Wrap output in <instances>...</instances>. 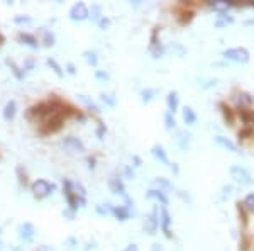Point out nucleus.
Returning a JSON list of instances; mask_svg holds the SVG:
<instances>
[{"instance_id": "f257e3e1", "label": "nucleus", "mask_w": 254, "mask_h": 251, "mask_svg": "<svg viewBox=\"0 0 254 251\" xmlns=\"http://www.w3.org/2000/svg\"><path fill=\"white\" fill-rule=\"evenodd\" d=\"M63 100L58 99V95H51V99L42 102H38L34 105H31L26 110V119L29 122H44L47 117H51L53 114H56L61 107Z\"/></svg>"}, {"instance_id": "f03ea898", "label": "nucleus", "mask_w": 254, "mask_h": 251, "mask_svg": "<svg viewBox=\"0 0 254 251\" xmlns=\"http://www.w3.org/2000/svg\"><path fill=\"white\" fill-rule=\"evenodd\" d=\"M63 195L71 212H77L78 207H86V199L75 190V182H71L70 178H63Z\"/></svg>"}, {"instance_id": "7ed1b4c3", "label": "nucleus", "mask_w": 254, "mask_h": 251, "mask_svg": "<svg viewBox=\"0 0 254 251\" xmlns=\"http://www.w3.org/2000/svg\"><path fill=\"white\" fill-rule=\"evenodd\" d=\"M65 122H66L65 115L56 112V114L51 115V117H47L44 122H41V124H39V133H41L42 136H51V134H56L63 129V127H65Z\"/></svg>"}, {"instance_id": "20e7f679", "label": "nucleus", "mask_w": 254, "mask_h": 251, "mask_svg": "<svg viewBox=\"0 0 254 251\" xmlns=\"http://www.w3.org/2000/svg\"><path fill=\"white\" fill-rule=\"evenodd\" d=\"M54 190H56V183L47 182L46 178H38V180L31 183V192H33L34 199H38V201H42V199L49 197Z\"/></svg>"}, {"instance_id": "39448f33", "label": "nucleus", "mask_w": 254, "mask_h": 251, "mask_svg": "<svg viewBox=\"0 0 254 251\" xmlns=\"http://www.w3.org/2000/svg\"><path fill=\"white\" fill-rule=\"evenodd\" d=\"M222 56L232 63H239V65H246L251 59L249 51L243 46H236V48H227V50L222 51Z\"/></svg>"}, {"instance_id": "423d86ee", "label": "nucleus", "mask_w": 254, "mask_h": 251, "mask_svg": "<svg viewBox=\"0 0 254 251\" xmlns=\"http://www.w3.org/2000/svg\"><path fill=\"white\" fill-rule=\"evenodd\" d=\"M229 173H231L232 180L241 183V185H253L254 183L251 171H249L248 168H244V166H241V165H232L231 168H229Z\"/></svg>"}, {"instance_id": "0eeeda50", "label": "nucleus", "mask_w": 254, "mask_h": 251, "mask_svg": "<svg viewBox=\"0 0 254 251\" xmlns=\"http://www.w3.org/2000/svg\"><path fill=\"white\" fill-rule=\"evenodd\" d=\"M70 19L75 22H82V21H86V19H90V9L86 7L85 2H77L71 5V9L68 12Z\"/></svg>"}, {"instance_id": "6e6552de", "label": "nucleus", "mask_w": 254, "mask_h": 251, "mask_svg": "<svg viewBox=\"0 0 254 251\" xmlns=\"http://www.w3.org/2000/svg\"><path fill=\"white\" fill-rule=\"evenodd\" d=\"M142 229H144V233L151 234V236H154L158 233V229H160V210H158V207H154L149 216H146Z\"/></svg>"}, {"instance_id": "1a4fd4ad", "label": "nucleus", "mask_w": 254, "mask_h": 251, "mask_svg": "<svg viewBox=\"0 0 254 251\" xmlns=\"http://www.w3.org/2000/svg\"><path fill=\"white\" fill-rule=\"evenodd\" d=\"M171 222H173V219H171V214H169L168 207L163 205L161 210H160V228L163 231V234H165L168 240H171V238H173V234H171Z\"/></svg>"}, {"instance_id": "9d476101", "label": "nucleus", "mask_w": 254, "mask_h": 251, "mask_svg": "<svg viewBox=\"0 0 254 251\" xmlns=\"http://www.w3.org/2000/svg\"><path fill=\"white\" fill-rule=\"evenodd\" d=\"M174 17H176V22L180 24V26H188V24H192V21L195 19V10L193 9H188V7H183V5H178L176 9H174Z\"/></svg>"}, {"instance_id": "9b49d317", "label": "nucleus", "mask_w": 254, "mask_h": 251, "mask_svg": "<svg viewBox=\"0 0 254 251\" xmlns=\"http://www.w3.org/2000/svg\"><path fill=\"white\" fill-rule=\"evenodd\" d=\"M219 110H220V115H222V119H224L225 126L232 127L234 124H236V121H237L236 109H232L227 102L222 100V102H219Z\"/></svg>"}, {"instance_id": "f8f14e48", "label": "nucleus", "mask_w": 254, "mask_h": 251, "mask_svg": "<svg viewBox=\"0 0 254 251\" xmlns=\"http://www.w3.org/2000/svg\"><path fill=\"white\" fill-rule=\"evenodd\" d=\"M61 146L65 150H68V151H73V153H83L86 148H85V145H83V141L80 138H77V136H66V138H63L61 139Z\"/></svg>"}, {"instance_id": "ddd939ff", "label": "nucleus", "mask_w": 254, "mask_h": 251, "mask_svg": "<svg viewBox=\"0 0 254 251\" xmlns=\"http://www.w3.org/2000/svg\"><path fill=\"white\" fill-rule=\"evenodd\" d=\"M34 234H36V228H34L33 222H29V221L22 222V224L17 228L19 240L24 241V243H31V241H33L34 240Z\"/></svg>"}, {"instance_id": "4468645a", "label": "nucleus", "mask_w": 254, "mask_h": 251, "mask_svg": "<svg viewBox=\"0 0 254 251\" xmlns=\"http://www.w3.org/2000/svg\"><path fill=\"white\" fill-rule=\"evenodd\" d=\"M109 189H110V192H112V194L121 195L122 199L127 197L126 185H124V180H122V177H121V175L114 173L112 177L109 178Z\"/></svg>"}, {"instance_id": "2eb2a0df", "label": "nucleus", "mask_w": 254, "mask_h": 251, "mask_svg": "<svg viewBox=\"0 0 254 251\" xmlns=\"http://www.w3.org/2000/svg\"><path fill=\"white\" fill-rule=\"evenodd\" d=\"M236 114L246 127H254V110L251 107H237Z\"/></svg>"}, {"instance_id": "dca6fc26", "label": "nucleus", "mask_w": 254, "mask_h": 251, "mask_svg": "<svg viewBox=\"0 0 254 251\" xmlns=\"http://www.w3.org/2000/svg\"><path fill=\"white\" fill-rule=\"evenodd\" d=\"M151 154L154 156V160L156 161H160L161 165H165V166H169L171 168V161H169V158H168V153H166V150H165V146L163 145H153V148H151Z\"/></svg>"}, {"instance_id": "f3484780", "label": "nucleus", "mask_w": 254, "mask_h": 251, "mask_svg": "<svg viewBox=\"0 0 254 251\" xmlns=\"http://www.w3.org/2000/svg\"><path fill=\"white\" fill-rule=\"evenodd\" d=\"M213 141H215V145L220 146V148H224V150H227V151H232V153H236V154L241 153L239 146H237L236 143L232 141V139H229V138H225V136H220V134H217V136H213Z\"/></svg>"}, {"instance_id": "a211bd4d", "label": "nucleus", "mask_w": 254, "mask_h": 251, "mask_svg": "<svg viewBox=\"0 0 254 251\" xmlns=\"http://www.w3.org/2000/svg\"><path fill=\"white\" fill-rule=\"evenodd\" d=\"M146 199H149V201H158L161 205H168L169 204V199H168V195H166L165 190H161V189H151L146 192Z\"/></svg>"}, {"instance_id": "6ab92c4d", "label": "nucleus", "mask_w": 254, "mask_h": 251, "mask_svg": "<svg viewBox=\"0 0 254 251\" xmlns=\"http://www.w3.org/2000/svg\"><path fill=\"white\" fill-rule=\"evenodd\" d=\"M166 107H168V112H171L173 115L178 112V109H180V95H178L176 90L168 92V95H166Z\"/></svg>"}, {"instance_id": "aec40b11", "label": "nucleus", "mask_w": 254, "mask_h": 251, "mask_svg": "<svg viewBox=\"0 0 254 251\" xmlns=\"http://www.w3.org/2000/svg\"><path fill=\"white\" fill-rule=\"evenodd\" d=\"M17 41L24 46L31 48V50H38V48H39L38 38H36L34 34H31V33H19L17 34Z\"/></svg>"}, {"instance_id": "412c9836", "label": "nucleus", "mask_w": 254, "mask_h": 251, "mask_svg": "<svg viewBox=\"0 0 254 251\" xmlns=\"http://www.w3.org/2000/svg\"><path fill=\"white\" fill-rule=\"evenodd\" d=\"M190 143H192V134L186 129H178L176 131V145L180 146V150L186 151L190 148Z\"/></svg>"}, {"instance_id": "4be33fe9", "label": "nucleus", "mask_w": 254, "mask_h": 251, "mask_svg": "<svg viewBox=\"0 0 254 251\" xmlns=\"http://www.w3.org/2000/svg\"><path fill=\"white\" fill-rule=\"evenodd\" d=\"M15 115H17V102L15 100H9L5 103V107H3L2 110V117L5 122H12L15 119Z\"/></svg>"}, {"instance_id": "5701e85b", "label": "nucleus", "mask_w": 254, "mask_h": 251, "mask_svg": "<svg viewBox=\"0 0 254 251\" xmlns=\"http://www.w3.org/2000/svg\"><path fill=\"white\" fill-rule=\"evenodd\" d=\"M205 5H207L209 9L215 10L217 14H227V10L231 9L227 0H209V2H205Z\"/></svg>"}, {"instance_id": "b1692460", "label": "nucleus", "mask_w": 254, "mask_h": 251, "mask_svg": "<svg viewBox=\"0 0 254 251\" xmlns=\"http://www.w3.org/2000/svg\"><path fill=\"white\" fill-rule=\"evenodd\" d=\"M112 216L121 222H126L130 219V209H127L126 205H114L112 209Z\"/></svg>"}, {"instance_id": "393cba45", "label": "nucleus", "mask_w": 254, "mask_h": 251, "mask_svg": "<svg viewBox=\"0 0 254 251\" xmlns=\"http://www.w3.org/2000/svg\"><path fill=\"white\" fill-rule=\"evenodd\" d=\"M236 210H237V217H239L241 226H243V228L246 229L249 226V212L246 210V207H244V204L241 201L236 202Z\"/></svg>"}, {"instance_id": "a878e982", "label": "nucleus", "mask_w": 254, "mask_h": 251, "mask_svg": "<svg viewBox=\"0 0 254 251\" xmlns=\"http://www.w3.org/2000/svg\"><path fill=\"white\" fill-rule=\"evenodd\" d=\"M234 100L237 102V107H251L254 103V95H251L249 92H241L234 97Z\"/></svg>"}, {"instance_id": "bb28decb", "label": "nucleus", "mask_w": 254, "mask_h": 251, "mask_svg": "<svg viewBox=\"0 0 254 251\" xmlns=\"http://www.w3.org/2000/svg\"><path fill=\"white\" fill-rule=\"evenodd\" d=\"M181 117H183V122L186 126H193L197 122V112L192 109L190 105H185L183 110H181Z\"/></svg>"}, {"instance_id": "cd10ccee", "label": "nucleus", "mask_w": 254, "mask_h": 251, "mask_svg": "<svg viewBox=\"0 0 254 251\" xmlns=\"http://www.w3.org/2000/svg\"><path fill=\"white\" fill-rule=\"evenodd\" d=\"M15 175H17V180H19V185L21 187H29V175H27V171L24 170L22 165H19L17 168H15Z\"/></svg>"}, {"instance_id": "c85d7f7f", "label": "nucleus", "mask_w": 254, "mask_h": 251, "mask_svg": "<svg viewBox=\"0 0 254 251\" xmlns=\"http://www.w3.org/2000/svg\"><path fill=\"white\" fill-rule=\"evenodd\" d=\"M237 139L239 141H251V139H254V127H241L237 131Z\"/></svg>"}, {"instance_id": "c756f323", "label": "nucleus", "mask_w": 254, "mask_h": 251, "mask_svg": "<svg viewBox=\"0 0 254 251\" xmlns=\"http://www.w3.org/2000/svg\"><path fill=\"white\" fill-rule=\"evenodd\" d=\"M100 100L104 102L107 107H116L117 105V97H116V94H112V92H102Z\"/></svg>"}, {"instance_id": "7c9ffc66", "label": "nucleus", "mask_w": 254, "mask_h": 251, "mask_svg": "<svg viewBox=\"0 0 254 251\" xmlns=\"http://www.w3.org/2000/svg\"><path fill=\"white\" fill-rule=\"evenodd\" d=\"M78 99H80V100H82L83 103H85V105H86V109H88V110H92V112H95V114H100V112H102V110H100V107H98L97 103H95V102H93L90 97H86V95L80 94V95H78Z\"/></svg>"}, {"instance_id": "2f4dec72", "label": "nucleus", "mask_w": 254, "mask_h": 251, "mask_svg": "<svg viewBox=\"0 0 254 251\" xmlns=\"http://www.w3.org/2000/svg\"><path fill=\"white\" fill-rule=\"evenodd\" d=\"M112 209L114 205L110 204V202H105V204H97L95 205V212L98 214V216H112Z\"/></svg>"}, {"instance_id": "473e14b6", "label": "nucleus", "mask_w": 254, "mask_h": 251, "mask_svg": "<svg viewBox=\"0 0 254 251\" xmlns=\"http://www.w3.org/2000/svg\"><path fill=\"white\" fill-rule=\"evenodd\" d=\"M5 63L9 65V68L12 70V73L15 75V78H17V80H24V77H26V71H24V68L17 66V65H15V61H12V59H5Z\"/></svg>"}, {"instance_id": "72a5a7b5", "label": "nucleus", "mask_w": 254, "mask_h": 251, "mask_svg": "<svg viewBox=\"0 0 254 251\" xmlns=\"http://www.w3.org/2000/svg\"><path fill=\"white\" fill-rule=\"evenodd\" d=\"M83 58H85V61L88 63L90 66H93V68L98 65V54H97V51H93V50L83 51Z\"/></svg>"}, {"instance_id": "f704fd0d", "label": "nucleus", "mask_w": 254, "mask_h": 251, "mask_svg": "<svg viewBox=\"0 0 254 251\" xmlns=\"http://www.w3.org/2000/svg\"><path fill=\"white\" fill-rule=\"evenodd\" d=\"M158 92H160L158 89H144V90H141V94H139V95H141V102L142 103H149L158 95Z\"/></svg>"}, {"instance_id": "c9c22d12", "label": "nucleus", "mask_w": 254, "mask_h": 251, "mask_svg": "<svg viewBox=\"0 0 254 251\" xmlns=\"http://www.w3.org/2000/svg\"><path fill=\"white\" fill-rule=\"evenodd\" d=\"M149 53L154 59H160V58L165 56L166 46H163L161 43H158V45H154V46H149Z\"/></svg>"}, {"instance_id": "e433bc0d", "label": "nucleus", "mask_w": 254, "mask_h": 251, "mask_svg": "<svg viewBox=\"0 0 254 251\" xmlns=\"http://www.w3.org/2000/svg\"><path fill=\"white\" fill-rule=\"evenodd\" d=\"M41 43H42V45H44L46 48H51V46L56 45V38H54V34L51 33L49 29H44V31H42Z\"/></svg>"}, {"instance_id": "4c0bfd02", "label": "nucleus", "mask_w": 254, "mask_h": 251, "mask_svg": "<svg viewBox=\"0 0 254 251\" xmlns=\"http://www.w3.org/2000/svg\"><path fill=\"white\" fill-rule=\"evenodd\" d=\"M46 63H47V66H49V68L53 70L54 73H56L59 78H63V77H65V71H63L61 65H59V63H58L54 58H47V59H46Z\"/></svg>"}, {"instance_id": "58836bf2", "label": "nucleus", "mask_w": 254, "mask_h": 251, "mask_svg": "<svg viewBox=\"0 0 254 251\" xmlns=\"http://www.w3.org/2000/svg\"><path fill=\"white\" fill-rule=\"evenodd\" d=\"M234 22V17L232 15H227V14H219L215 19V27H219V29H222V27H225L227 24H232Z\"/></svg>"}, {"instance_id": "ea45409f", "label": "nucleus", "mask_w": 254, "mask_h": 251, "mask_svg": "<svg viewBox=\"0 0 254 251\" xmlns=\"http://www.w3.org/2000/svg\"><path fill=\"white\" fill-rule=\"evenodd\" d=\"M249 248H251V236L248 233H241L239 251H249Z\"/></svg>"}, {"instance_id": "a19ab883", "label": "nucleus", "mask_w": 254, "mask_h": 251, "mask_svg": "<svg viewBox=\"0 0 254 251\" xmlns=\"http://www.w3.org/2000/svg\"><path fill=\"white\" fill-rule=\"evenodd\" d=\"M165 127L166 131H174L176 129V119L171 112H166L165 114Z\"/></svg>"}, {"instance_id": "79ce46f5", "label": "nucleus", "mask_w": 254, "mask_h": 251, "mask_svg": "<svg viewBox=\"0 0 254 251\" xmlns=\"http://www.w3.org/2000/svg\"><path fill=\"white\" fill-rule=\"evenodd\" d=\"M154 185H158L161 190H171L173 189L171 182L166 180L165 177H156V178H154Z\"/></svg>"}, {"instance_id": "37998d69", "label": "nucleus", "mask_w": 254, "mask_h": 251, "mask_svg": "<svg viewBox=\"0 0 254 251\" xmlns=\"http://www.w3.org/2000/svg\"><path fill=\"white\" fill-rule=\"evenodd\" d=\"M243 204H244L246 210H248L249 214H254V194H248V195H246Z\"/></svg>"}, {"instance_id": "c03bdc74", "label": "nucleus", "mask_w": 254, "mask_h": 251, "mask_svg": "<svg viewBox=\"0 0 254 251\" xmlns=\"http://www.w3.org/2000/svg\"><path fill=\"white\" fill-rule=\"evenodd\" d=\"M102 17H104V15H102V7L92 5V9H90V19H92L93 22H98Z\"/></svg>"}, {"instance_id": "a18cd8bd", "label": "nucleus", "mask_w": 254, "mask_h": 251, "mask_svg": "<svg viewBox=\"0 0 254 251\" xmlns=\"http://www.w3.org/2000/svg\"><path fill=\"white\" fill-rule=\"evenodd\" d=\"M160 31H161V27H160V26H154V27H153V33H151V39H149V46H154V45H158V43H161V41H160V38H158Z\"/></svg>"}, {"instance_id": "49530a36", "label": "nucleus", "mask_w": 254, "mask_h": 251, "mask_svg": "<svg viewBox=\"0 0 254 251\" xmlns=\"http://www.w3.org/2000/svg\"><path fill=\"white\" fill-rule=\"evenodd\" d=\"M166 51H173V53H178L180 56L186 54V50L181 45H178V43H173V45H169L168 48H166Z\"/></svg>"}, {"instance_id": "de8ad7c7", "label": "nucleus", "mask_w": 254, "mask_h": 251, "mask_svg": "<svg viewBox=\"0 0 254 251\" xmlns=\"http://www.w3.org/2000/svg\"><path fill=\"white\" fill-rule=\"evenodd\" d=\"M14 22L21 26V24H31V22H33V19H31L29 15H15Z\"/></svg>"}, {"instance_id": "09e8293b", "label": "nucleus", "mask_w": 254, "mask_h": 251, "mask_svg": "<svg viewBox=\"0 0 254 251\" xmlns=\"http://www.w3.org/2000/svg\"><path fill=\"white\" fill-rule=\"evenodd\" d=\"M95 78H97V80H100V82H109L110 75L105 73V71H102V70H97V71H95Z\"/></svg>"}, {"instance_id": "8fccbe9b", "label": "nucleus", "mask_w": 254, "mask_h": 251, "mask_svg": "<svg viewBox=\"0 0 254 251\" xmlns=\"http://www.w3.org/2000/svg\"><path fill=\"white\" fill-rule=\"evenodd\" d=\"M105 133H107V127L102 121H98V129H97V136L98 139H104L105 138Z\"/></svg>"}, {"instance_id": "3c124183", "label": "nucleus", "mask_w": 254, "mask_h": 251, "mask_svg": "<svg viewBox=\"0 0 254 251\" xmlns=\"http://www.w3.org/2000/svg\"><path fill=\"white\" fill-rule=\"evenodd\" d=\"M97 24H98V27H100V29H104V31H105V29H109V26H110V19H109V17H105V15H104V17H102Z\"/></svg>"}, {"instance_id": "603ef678", "label": "nucleus", "mask_w": 254, "mask_h": 251, "mask_svg": "<svg viewBox=\"0 0 254 251\" xmlns=\"http://www.w3.org/2000/svg\"><path fill=\"white\" fill-rule=\"evenodd\" d=\"M75 245H77V240H75V238H68V240L65 241L66 250H73V248H75Z\"/></svg>"}, {"instance_id": "864d4df0", "label": "nucleus", "mask_w": 254, "mask_h": 251, "mask_svg": "<svg viewBox=\"0 0 254 251\" xmlns=\"http://www.w3.org/2000/svg\"><path fill=\"white\" fill-rule=\"evenodd\" d=\"M66 71H68L70 75H75V73H77V68H75L73 63H68V65H66Z\"/></svg>"}, {"instance_id": "5fc2aeb1", "label": "nucleus", "mask_w": 254, "mask_h": 251, "mask_svg": "<svg viewBox=\"0 0 254 251\" xmlns=\"http://www.w3.org/2000/svg\"><path fill=\"white\" fill-rule=\"evenodd\" d=\"M124 175H126L127 178H134V171L130 170V166H126V168H124Z\"/></svg>"}, {"instance_id": "6e6d98bb", "label": "nucleus", "mask_w": 254, "mask_h": 251, "mask_svg": "<svg viewBox=\"0 0 254 251\" xmlns=\"http://www.w3.org/2000/svg\"><path fill=\"white\" fill-rule=\"evenodd\" d=\"M122 251H139V246H137V245H134V243H132V245H127Z\"/></svg>"}, {"instance_id": "4d7b16f0", "label": "nucleus", "mask_w": 254, "mask_h": 251, "mask_svg": "<svg viewBox=\"0 0 254 251\" xmlns=\"http://www.w3.org/2000/svg\"><path fill=\"white\" fill-rule=\"evenodd\" d=\"M86 163H88V168H90V170H93V168H95V163H97V161H95V158L88 156V158H86Z\"/></svg>"}, {"instance_id": "13d9d810", "label": "nucleus", "mask_w": 254, "mask_h": 251, "mask_svg": "<svg viewBox=\"0 0 254 251\" xmlns=\"http://www.w3.org/2000/svg\"><path fill=\"white\" fill-rule=\"evenodd\" d=\"M33 68H34V61H31V59H29V61H27L26 65H24V70L29 71V70H33Z\"/></svg>"}, {"instance_id": "bf43d9fd", "label": "nucleus", "mask_w": 254, "mask_h": 251, "mask_svg": "<svg viewBox=\"0 0 254 251\" xmlns=\"http://www.w3.org/2000/svg\"><path fill=\"white\" fill-rule=\"evenodd\" d=\"M63 216H66V217L73 219V217H75V212H71L70 209H66V210H63Z\"/></svg>"}, {"instance_id": "052dcab7", "label": "nucleus", "mask_w": 254, "mask_h": 251, "mask_svg": "<svg viewBox=\"0 0 254 251\" xmlns=\"http://www.w3.org/2000/svg\"><path fill=\"white\" fill-rule=\"evenodd\" d=\"M151 251H163V248H161V245H158V243H154L153 248H151Z\"/></svg>"}, {"instance_id": "680f3d73", "label": "nucleus", "mask_w": 254, "mask_h": 251, "mask_svg": "<svg viewBox=\"0 0 254 251\" xmlns=\"http://www.w3.org/2000/svg\"><path fill=\"white\" fill-rule=\"evenodd\" d=\"M132 160H134V163H136V166H141V158H139V156H132Z\"/></svg>"}, {"instance_id": "e2e57ef3", "label": "nucleus", "mask_w": 254, "mask_h": 251, "mask_svg": "<svg viewBox=\"0 0 254 251\" xmlns=\"http://www.w3.org/2000/svg\"><path fill=\"white\" fill-rule=\"evenodd\" d=\"M3 43H5V38H3V34H2V33H0V46H2V45H3Z\"/></svg>"}, {"instance_id": "0e129e2a", "label": "nucleus", "mask_w": 254, "mask_h": 251, "mask_svg": "<svg viewBox=\"0 0 254 251\" xmlns=\"http://www.w3.org/2000/svg\"><path fill=\"white\" fill-rule=\"evenodd\" d=\"M248 5H251V7H254V2H251V3H248Z\"/></svg>"}, {"instance_id": "69168bd1", "label": "nucleus", "mask_w": 254, "mask_h": 251, "mask_svg": "<svg viewBox=\"0 0 254 251\" xmlns=\"http://www.w3.org/2000/svg\"><path fill=\"white\" fill-rule=\"evenodd\" d=\"M0 251H2V243H0Z\"/></svg>"}]
</instances>
